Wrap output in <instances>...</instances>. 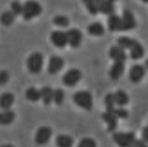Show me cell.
I'll return each instance as SVG.
<instances>
[{
	"label": "cell",
	"instance_id": "obj_11",
	"mask_svg": "<svg viewBox=\"0 0 148 147\" xmlns=\"http://www.w3.org/2000/svg\"><path fill=\"white\" fill-rule=\"evenodd\" d=\"M51 40L53 44L58 48H64L68 44L67 34L63 31H54L51 35Z\"/></svg>",
	"mask_w": 148,
	"mask_h": 147
},
{
	"label": "cell",
	"instance_id": "obj_23",
	"mask_svg": "<svg viewBox=\"0 0 148 147\" xmlns=\"http://www.w3.org/2000/svg\"><path fill=\"white\" fill-rule=\"evenodd\" d=\"M56 143L58 147H72L74 144V139L69 135L61 134L57 137Z\"/></svg>",
	"mask_w": 148,
	"mask_h": 147
},
{
	"label": "cell",
	"instance_id": "obj_14",
	"mask_svg": "<svg viewBox=\"0 0 148 147\" xmlns=\"http://www.w3.org/2000/svg\"><path fill=\"white\" fill-rule=\"evenodd\" d=\"M15 102V96L11 92H4L0 96V108L8 110Z\"/></svg>",
	"mask_w": 148,
	"mask_h": 147
},
{
	"label": "cell",
	"instance_id": "obj_12",
	"mask_svg": "<svg viewBox=\"0 0 148 147\" xmlns=\"http://www.w3.org/2000/svg\"><path fill=\"white\" fill-rule=\"evenodd\" d=\"M110 57L115 62H125L127 60V55L123 49L119 46H113L110 50Z\"/></svg>",
	"mask_w": 148,
	"mask_h": 147
},
{
	"label": "cell",
	"instance_id": "obj_7",
	"mask_svg": "<svg viewBox=\"0 0 148 147\" xmlns=\"http://www.w3.org/2000/svg\"><path fill=\"white\" fill-rule=\"evenodd\" d=\"M51 135H52V130L51 127L46 126H40L36 133L35 142L40 146L46 145L51 139Z\"/></svg>",
	"mask_w": 148,
	"mask_h": 147
},
{
	"label": "cell",
	"instance_id": "obj_15",
	"mask_svg": "<svg viewBox=\"0 0 148 147\" xmlns=\"http://www.w3.org/2000/svg\"><path fill=\"white\" fill-rule=\"evenodd\" d=\"M98 3V10L99 12L106 14V15H111L114 14L115 10V5L113 1H97Z\"/></svg>",
	"mask_w": 148,
	"mask_h": 147
},
{
	"label": "cell",
	"instance_id": "obj_1",
	"mask_svg": "<svg viewBox=\"0 0 148 147\" xmlns=\"http://www.w3.org/2000/svg\"><path fill=\"white\" fill-rule=\"evenodd\" d=\"M75 103L78 106L83 108L86 110H91L92 108V96L88 91H79L73 96Z\"/></svg>",
	"mask_w": 148,
	"mask_h": 147
},
{
	"label": "cell",
	"instance_id": "obj_32",
	"mask_svg": "<svg viewBox=\"0 0 148 147\" xmlns=\"http://www.w3.org/2000/svg\"><path fill=\"white\" fill-rule=\"evenodd\" d=\"M97 144L94 139L91 138H84L79 143L78 147H96Z\"/></svg>",
	"mask_w": 148,
	"mask_h": 147
},
{
	"label": "cell",
	"instance_id": "obj_33",
	"mask_svg": "<svg viewBox=\"0 0 148 147\" xmlns=\"http://www.w3.org/2000/svg\"><path fill=\"white\" fill-rule=\"evenodd\" d=\"M115 116H116V117L118 119V118H123V119H124V118H127V116H128V112H127L126 109H114L112 111H111Z\"/></svg>",
	"mask_w": 148,
	"mask_h": 147
},
{
	"label": "cell",
	"instance_id": "obj_36",
	"mask_svg": "<svg viewBox=\"0 0 148 147\" xmlns=\"http://www.w3.org/2000/svg\"><path fill=\"white\" fill-rule=\"evenodd\" d=\"M142 138H143L144 142H147L148 141V127L147 126H146V127L143 129Z\"/></svg>",
	"mask_w": 148,
	"mask_h": 147
},
{
	"label": "cell",
	"instance_id": "obj_6",
	"mask_svg": "<svg viewBox=\"0 0 148 147\" xmlns=\"http://www.w3.org/2000/svg\"><path fill=\"white\" fill-rule=\"evenodd\" d=\"M82 72L77 68L69 69L63 77V82L67 86H75L82 79Z\"/></svg>",
	"mask_w": 148,
	"mask_h": 147
},
{
	"label": "cell",
	"instance_id": "obj_22",
	"mask_svg": "<svg viewBox=\"0 0 148 147\" xmlns=\"http://www.w3.org/2000/svg\"><path fill=\"white\" fill-rule=\"evenodd\" d=\"M40 98H42L44 104L50 105L53 98V90L50 86H45L40 90Z\"/></svg>",
	"mask_w": 148,
	"mask_h": 147
},
{
	"label": "cell",
	"instance_id": "obj_27",
	"mask_svg": "<svg viewBox=\"0 0 148 147\" xmlns=\"http://www.w3.org/2000/svg\"><path fill=\"white\" fill-rule=\"evenodd\" d=\"M105 103H106V111L111 112L115 109V98H114V94L113 93H108L105 98Z\"/></svg>",
	"mask_w": 148,
	"mask_h": 147
},
{
	"label": "cell",
	"instance_id": "obj_10",
	"mask_svg": "<svg viewBox=\"0 0 148 147\" xmlns=\"http://www.w3.org/2000/svg\"><path fill=\"white\" fill-rule=\"evenodd\" d=\"M64 59L59 56H52L50 58L49 66H48V72L51 75H55L58 73L64 67Z\"/></svg>",
	"mask_w": 148,
	"mask_h": 147
},
{
	"label": "cell",
	"instance_id": "obj_24",
	"mask_svg": "<svg viewBox=\"0 0 148 147\" xmlns=\"http://www.w3.org/2000/svg\"><path fill=\"white\" fill-rule=\"evenodd\" d=\"M26 98L31 102H38L40 98V91L36 89L35 87H29L26 92Z\"/></svg>",
	"mask_w": 148,
	"mask_h": 147
},
{
	"label": "cell",
	"instance_id": "obj_34",
	"mask_svg": "<svg viewBox=\"0 0 148 147\" xmlns=\"http://www.w3.org/2000/svg\"><path fill=\"white\" fill-rule=\"evenodd\" d=\"M9 78H10V75L6 70L0 71V85H1L6 84L9 81Z\"/></svg>",
	"mask_w": 148,
	"mask_h": 147
},
{
	"label": "cell",
	"instance_id": "obj_26",
	"mask_svg": "<svg viewBox=\"0 0 148 147\" xmlns=\"http://www.w3.org/2000/svg\"><path fill=\"white\" fill-rule=\"evenodd\" d=\"M137 42V40L130 39L128 37H121L117 40V43H118V46L122 49H129Z\"/></svg>",
	"mask_w": 148,
	"mask_h": 147
},
{
	"label": "cell",
	"instance_id": "obj_30",
	"mask_svg": "<svg viewBox=\"0 0 148 147\" xmlns=\"http://www.w3.org/2000/svg\"><path fill=\"white\" fill-rule=\"evenodd\" d=\"M53 22L55 25L58 26V27H65L67 26H69V18L65 16H57L54 17L53 19Z\"/></svg>",
	"mask_w": 148,
	"mask_h": 147
},
{
	"label": "cell",
	"instance_id": "obj_18",
	"mask_svg": "<svg viewBox=\"0 0 148 147\" xmlns=\"http://www.w3.org/2000/svg\"><path fill=\"white\" fill-rule=\"evenodd\" d=\"M87 31L93 36H102L105 34V27L101 22L96 21L88 26Z\"/></svg>",
	"mask_w": 148,
	"mask_h": 147
},
{
	"label": "cell",
	"instance_id": "obj_28",
	"mask_svg": "<svg viewBox=\"0 0 148 147\" xmlns=\"http://www.w3.org/2000/svg\"><path fill=\"white\" fill-rule=\"evenodd\" d=\"M52 100H54V102L58 105H61L63 104L64 100V92L58 88L56 90H53V98Z\"/></svg>",
	"mask_w": 148,
	"mask_h": 147
},
{
	"label": "cell",
	"instance_id": "obj_19",
	"mask_svg": "<svg viewBox=\"0 0 148 147\" xmlns=\"http://www.w3.org/2000/svg\"><path fill=\"white\" fill-rule=\"evenodd\" d=\"M144 53L145 51H144L143 46L138 41L130 48V56H131V58L134 60L141 58L144 56Z\"/></svg>",
	"mask_w": 148,
	"mask_h": 147
},
{
	"label": "cell",
	"instance_id": "obj_5",
	"mask_svg": "<svg viewBox=\"0 0 148 147\" xmlns=\"http://www.w3.org/2000/svg\"><path fill=\"white\" fill-rule=\"evenodd\" d=\"M136 21L133 13L129 10H125L123 14V17H121L120 29L119 31H127L135 28Z\"/></svg>",
	"mask_w": 148,
	"mask_h": 147
},
{
	"label": "cell",
	"instance_id": "obj_38",
	"mask_svg": "<svg viewBox=\"0 0 148 147\" xmlns=\"http://www.w3.org/2000/svg\"><path fill=\"white\" fill-rule=\"evenodd\" d=\"M146 66H147V60L146 61Z\"/></svg>",
	"mask_w": 148,
	"mask_h": 147
},
{
	"label": "cell",
	"instance_id": "obj_25",
	"mask_svg": "<svg viewBox=\"0 0 148 147\" xmlns=\"http://www.w3.org/2000/svg\"><path fill=\"white\" fill-rule=\"evenodd\" d=\"M15 16L14 14L11 12V11H5L3 12L2 15H1V17H0V21L3 25L4 26H10L12 25V23L15 21Z\"/></svg>",
	"mask_w": 148,
	"mask_h": 147
},
{
	"label": "cell",
	"instance_id": "obj_13",
	"mask_svg": "<svg viewBox=\"0 0 148 147\" xmlns=\"http://www.w3.org/2000/svg\"><path fill=\"white\" fill-rule=\"evenodd\" d=\"M125 65L123 62H115L110 70V77L113 81H117L124 72Z\"/></svg>",
	"mask_w": 148,
	"mask_h": 147
},
{
	"label": "cell",
	"instance_id": "obj_3",
	"mask_svg": "<svg viewBox=\"0 0 148 147\" xmlns=\"http://www.w3.org/2000/svg\"><path fill=\"white\" fill-rule=\"evenodd\" d=\"M44 57L40 52H34L27 59V68L32 74L40 73L43 67Z\"/></svg>",
	"mask_w": 148,
	"mask_h": 147
},
{
	"label": "cell",
	"instance_id": "obj_21",
	"mask_svg": "<svg viewBox=\"0 0 148 147\" xmlns=\"http://www.w3.org/2000/svg\"><path fill=\"white\" fill-rule=\"evenodd\" d=\"M114 98H115L116 105H117L118 106H124L129 101L127 94L123 90H117L114 93Z\"/></svg>",
	"mask_w": 148,
	"mask_h": 147
},
{
	"label": "cell",
	"instance_id": "obj_29",
	"mask_svg": "<svg viewBox=\"0 0 148 147\" xmlns=\"http://www.w3.org/2000/svg\"><path fill=\"white\" fill-rule=\"evenodd\" d=\"M85 5L87 7L89 12L95 16L99 13V10H98V3L97 1H90V0H86L84 1Z\"/></svg>",
	"mask_w": 148,
	"mask_h": 147
},
{
	"label": "cell",
	"instance_id": "obj_2",
	"mask_svg": "<svg viewBox=\"0 0 148 147\" xmlns=\"http://www.w3.org/2000/svg\"><path fill=\"white\" fill-rule=\"evenodd\" d=\"M22 6V15L25 20H31L42 12L41 5L35 1H27Z\"/></svg>",
	"mask_w": 148,
	"mask_h": 147
},
{
	"label": "cell",
	"instance_id": "obj_37",
	"mask_svg": "<svg viewBox=\"0 0 148 147\" xmlns=\"http://www.w3.org/2000/svg\"><path fill=\"white\" fill-rule=\"evenodd\" d=\"M1 147H14L12 145H4V146H2Z\"/></svg>",
	"mask_w": 148,
	"mask_h": 147
},
{
	"label": "cell",
	"instance_id": "obj_9",
	"mask_svg": "<svg viewBox=\"0 0 148 147\" xmlns=\"http://www.w3.org/2000/svg\"><path fill=\"white\" fill-rule=\"evenodd\" d=\"M146 73V69L142 65L140 64H135L134 65L129 72V79L131 81V82L133 83H138L140 82Z\"/></svg>",
	"mask_w": 148,
	"mask_h": 147
},
{
	"label": "cell",
	"instance_id": "obj_20",
	"mask_svg": "<svg viewBox=\"0 0 148 147\" xmlns=\"http://www.w3.org/2000/svg\"><path fill=\"white\" fill-rule=\"evenodd\" d=\"M120 23H121V17H119L117 15L111 14L109 16L108 18V26H109V29L111 32H115V31H119L120 29Z\"/></svg>",
	"mask_w": 148,
	"mask_h": 147
},
{
	"label": "cell",
	"instance_id": "obj_8",
	"mask_svg": "<svg viewBox=\"0 0 148 147\" xmlns=\"http://www.w3.org/2000/svg\"><path fill=\"white\" fill-rule=\"evenodd\" d=\"M66 34H67L68 43L70 44L71 47L76 48L80 46L82 40V33L80 30L76 28H72L69 29L68 32H66Z\"/></svg>",
	"mask_w": 148,
	"mask_h": 147
},
{
	"label": "cell",
	"instance_id": "obj_35",
	"mask_svg": "<svg viewBox=\"0 0 148 147\" xmlns=\"http://www.w3.org/2000/svg\"><path fill=\"white\" fill-rule=\"evenodd\" d=\"M129 147H147L146 146L145 142L142 140H139V139H135L134 141V143Z\"/></svg>",
	"mask_w": 148,
	"mask_h": 147
},
{
	"label": "cell",
	"instance_id": "obj_16",
	"mask_svg": "<svg viewBox=\"0 0 148 147\" xmlns=\"http://www.w3.org/2000/svg\"><path fill=\"white\" fill-rule=\"evenodd\" d=\"M102 118L108 124V131L109 132H112L116 128V126H117V118L116 117V116L112 112L106 111L105 113H103Z\"/></svg>",
	"mask_w": 148,
	"mask_h": 147
},
{
	"label": "cell",
	"instance_id": "obj_4",
	"mask_svg": "<svg viewBox=\"0 0 148 147\" xmlns=\"http://www.w3.org/2000/svg\"><path fill=\"white\" fill-rule=\"evenodd\" d=\"M113 140L120 147H129L135 140V134L133 132H117L113 134Z\"/></svg>",
	"mask_w": 148,
	"mask_h": 147
},
{
	"label": "cell",
	"instance_id": "obj_31",
	"mask_svg": "<svg viewBox=\"0 0 148 147\" xmlns=\"http://www.w3.org/2000/svg\"><path fill=\"white\" fill-rule=\"evenodd\" d=\"M22 9H23V6L20 2L15 1L11 3V12L14 14L15 16L22 14Z\"/></svg>",
	"mask_w": 148,
	"mask_h": 147
},
{
	"label": "cell",
	"instance_id": "obj_17",
	"mask_svg": "<svg viewBox=\"0 0 148 147\" xmlns=\"http://www.w3.org/2000/svg\"><path fill=\"white\" fill-rule=\"evenodd\" d=\"M16 118V114L14 111L8 109L0 112V124L1 125H10Z\"/></svg>",
	"mask_w": 148,
	"mask_h": 147
}]
</instances>
